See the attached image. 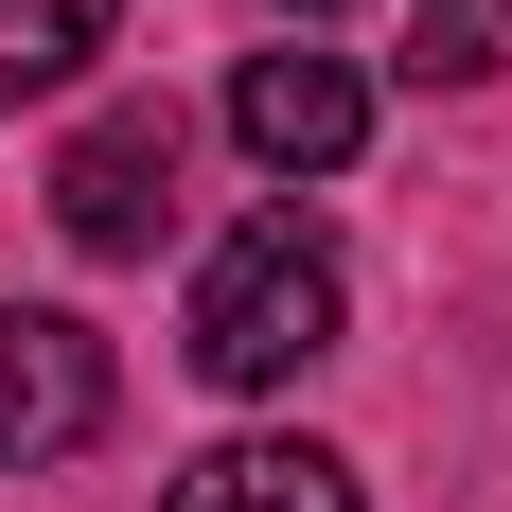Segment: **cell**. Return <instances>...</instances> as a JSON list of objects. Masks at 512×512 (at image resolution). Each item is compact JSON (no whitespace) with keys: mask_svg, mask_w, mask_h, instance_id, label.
Returning a JSON list of instances; mask_svg holds the SVG:
<instances>
[{"mask_svg":"<svg viewBox=\"0 0 512 512\" xmlns=\"http://www.w3.org/2000/svg\"><path fill=\"white\" fill-rule=\"evenodd\" d=\"M230 142H248L265 177H336V159L371 142V71H354V53H318V36L248 53V71H230Z\"/></svg>","mask_w":512,"mask_h":512,"instance_id":"277c9868","label":"cell"},{"mask_svg":"<svg viewBox=\"0 0 512 512\" xmlns=\"http://www.w3.org/2000/svg\"><path fill=\"white\" fill-rule=\"evenodd\" d=\"M106 18H124V0H0V106L71 89V71L106 53Z\"/></svg>","mask_w":512,"mask_h":512,"instance_id":"8992f818","label":"cell"},{"mask_svg":"<svg viewBox=\"0 0 512 512\" xmlns=\"http://www.w3.org/2000/svg\"><path fill=\"white\" fill-rule=\"evenodd\" d=\"M336 318H354V265L318 248L301 212H248V230L195 265V318H177V336H195L212 389H301V371L336 354Z\"/></svg>","mask_w":512,"mask_h":512,"instance_id":"6da1fadb","label":"cell"},{"mask_svg":"<svg viewBox=\"0 0 512 512\" xmlns=\"http://www.w3.org/2000/svg\"><path fill=\"white\" fill-rule=\"evenodd\" d=\"M159 512H371V495H354V460H318V442H212Z\"/></svg>","mask_w":512,"mask_h":512,"instance_id":"5b68a950","label":"cell"},{"mask_svg":"<svg viewBox=\"0 0 512 512\" xmlns=\"http://www.w3.org/2000/svg\"><path fill=\"white\" fill-rule=\"evenodd\" d=\"M53 230L89 265H142L159 230H177V106H106L89 142L53 159Z\"/></svg>","mask_w":512,"mask_h":512,"instance_id":"7a4b0ae2","label":"cell"},{"mask_svg":"<svg viewBox=\"0 0 512 512\" xmlns=\"http://www.w3.org/2000/svg\"><path fill=\"white\" fill-rule=\"evenodd\" d=\"M301 18H336V0H301Z\"/></svg>","mask_w":512,"mask_h":512,"instance_id":"ba28073f","label":"cell"},{"mask_svg":"<svg viewBox=\"0 0 512 512\" xmlns=\"http://www.w3.org/2000/svg\"><path fill=\"white\" fill-rule=\"evenodd\" d=\"M407 71H424V89H495V71H512V0H424Z\"/></svg>","mask_w":512,"mask_h":512,"instance_id":"52a82bcc","label":"cell"},{"mask_svg":"<svg viewBox=\"0 0 512 512\" xmlns=\"http://www.w3.org/2000/svg\"><path fill=\"white\" fill-rule=\"evenodd\" d=\"M89 442H106V336L53 301H0V477L89 460Z\"/></svg>","mask_w":512,"mask_h":512,"instance_id":"3957f363","label":"cell"}]
</instances>
